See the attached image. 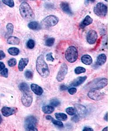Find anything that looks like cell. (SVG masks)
<instances>
[{"label":"cell","mask_w":117,"mask_h":131,"mask_svg":"<svg viewBox=\"0 0 117 131\" xmlns=\"http://www.w3.org/2000/svg\"><path fill=\"white\" fill-rule=\"evenodd\" d=\"M36 69L38 73L42 78H45L49 76L50 73L49 69L43 55L39 56L37 59Z\"/></svg>","instance_id":"6da1fadb"},{"label":"cell","mask_w":117,"mask_h":131,"mask_svg":"<svg viewBox=\"0 0 117 131\" xmlns=\"http://www.w3.org/2000/svg\"><path fill=\"white\" fill-rule=\"evenodd\" d=\"M1 73V75L3 77L7 78L8 77V70L7 68L4 69Z\"/></svg>","instance_id":"8d00e7d4"},{"label":"cell","mask_w":117,"mask_h":131,"mask_svg":"<svg viewBox=\"0 0 117 131\" xmlns=\"http://www.w3.org/2000/svg\"><path fill=\"white\" fill-rule=\"evenodd\" d=\"M108 113L107 112V113L106 114V115H105V116L104 117V119L105 120V121H107V122L108 121Z\"/></svg>","instance_id":"f6af8a7d"},{"label":"cell","mask_w":117,"mask_h":131,"mask_svg":"<svg viewBox=\"0 0 117 131\" xmlns=\"http://www.w3.org/2000/svg\"><path fill=\"white\" fill-rule=\"evenodd\" d=\"M20 13L25 19L30 20L33 19L35 17L34 14L30 5L26 2L21 4L20 7Z\"/></svg>","instance_id":"7a4b0ae2"},{"label":"cell","mask_w":117,"mask_h":131,"mask_svg":"<svg viewBox=\"0 0 117 131\" xmlns=\"http://www.w3.org/2000/svg\"><path fill=\"white\" fill-rule=\"evenodd\" d=\"M85 1L87 3H88L89 2H95V0H85Z\"/></svg>","instance_id":"bcb514c9"},{"label":"cell","mask_w":117,"mask_h":131,"mask_svg":"<svg viewBox=\"0 0 117 131\" xmlns=\"http://www.w3.org/2000/svg\"><path fill=\"white\" fill-rule=\"evenodd\" d=\"M42 111L45 114H50L54 112V107L51 105H46L43 107Z\"/></svg>","instance_id":"d4e9b609"},{"label":"cell","mask_w":117,"mask_h":131,"mask_svg":"<svg viewBox=\"0 0 117 131\" xmlns=\"http://www.w3.org/2000/svg\"><path fill=\"white\" fill-rule=\"evenodd\" d=\"M86 76L79 77L74 80L70 84L71 86H78L83 84L87 79Z\"/></svg>","instance_id":"4fadbf2b"},{"label":"cell","mask_w":117,"mask_h":131,"mask_svg":"<svg viewBox=\"0 0 117 131\" xmlns=\"http://www.w3.org/2000/svg\"><path fill=\"white\" fill-rule=\"evenodd\" d=\"M27 47L30 49H33L34 48L35 46V42L33 39H30L28 40L27 43Z\"/></svg>","instance_id":"d6a6232c"},{"label":"cell","mask_w":117,"mask_h":131,"mask_svg":"<svg viewBox=\"0 0 117 131\" xmlns=\"http://www.w3.org/2000/svg\"><path fill=\"white\" fill-rule=\"evenodd\" d=\"M5 57V54L3 51L0 50V60H2Z\"/></svg>","instance_id":"60d3db41"},{"label":"cell","mask_w":117,"mask_h":131,"mask_svg":"<svg viewBox=\"0 0 117 131\" xmlns=\"http://www.w3.org/2000/svg\"><path fill=\"white\" fill-rule=\"evenodd\" d=\"M28 58H22L20 61L18 63V69L20 71H23L24 68L29 63Z\"/></svg>","instance_id":"ac0fdd59"},{"label":"cell","mask_w":117,"mask_h":131,"mask_svg":"<svg viewBox=\"0 0 117 131\" xmlns=\"http://www.w3.org/2000/svg\"><path fill=\"white\" fill-rule=\"evenodd\" d=\"M86 69L84 68L83 67H77L75 69V73L76 74H80L81 73H83L86 72Z\"/></svg>","instance_id":"4dcf8cb0"},{"label":"cell","mask_w":117,"mask_h":131,"mask_svg":"<svg viewBox=\"0 0 117 131\" xmlns=\"http://www.w3.org/2000/svg\"><path fill=\"white\" fill-rule=\"evenodd\" d=\"M28 26L30 29L33 30H39L42 28V26L39 23L35 21H31L29 23Z\"/></svg>","instance_id":"e0dca14e"},{"label":"cell","mask_w":117,"mask_h":131,"mask_svg":"<svg viewBox=\"0 0 117 131\" xmlns=\"http://www.w3.org/2000/svg\"><path fill=\"white\" fill-rule=\"evenodd\" d=\"M60 90L61 91H65L68 89V88L67 86L65 85H61L60 86Z\"/></svg>","instance_id":"b9f144b4"},{"label":"cell","mask_w":117,"mask_h":131,"mask_svg":"<svg viewBox=\"0 0 117 131\" xmlns=\"http://www.w3.org/2000/svg\"><path fill=\"white\" fill-rule=\"evenodd\" d=\"M31 1H35V0H31Z\"/></svg>","instance_id":"f907efd6"},{"label":"cell","mask_w":117,"mask_h":131,"mask_svg":"<svg viewBox=\"0 0 117 131\" xmlns=\"http://www.w3.org/2000/svg\"><path fill=\"white\" fill-rule=\"evenodd\" d=\"M46 58H47V61H51V62H53L54 61V59L53 57L52 52H50V53L47 54L46 56Z\"/></svg>","instance_id":"74e56055"},{"label":"cell","mask_w":117,"mask_h":131,"mask_svg":"<svg viewBox=\"0 0 117 131\" xmlns=\"http://www.w3.org/2000/svg\"><path fill=\"white\" fill-rule=\"evenodd\" d=\"M108 80L106 78L101 79L100 81H99L95 83L94 88H96L98 89H101L104 88V87L108 85Z\"/></svg>","instance_id":"9a60e30c"},{"label":"cell","mask_w":117,"mask_h":131,"mask_svg":"<svg viewBox=\"0 0 117 131\" xmlns=\"http://www.w3.org/2000/svg\"><path fill=\"white\" fill-rule=\"evenodd\" d=\"M66 113L70 115H73L75 114V109L72 107H69L66 109Z\"/></svg>","instance_id":"836d02e7"},{"label":"cell","mask_w":117,"mask_h":131,"mask_svg":"<svg viewBox=\"0 0 117 131\" xmlns=\"http://www.w3.org/2000/svg\"><path fill=\"white\" fill-rule=\"evenodd\" d=\"M55 41V39L54 38H48L45 42V45L48 47H51L54 45Z\"/></svg>","instance_id":"83f0119b"},{"label":"cell","mask_w":117,"mask_h":131,"mask_svg":"<svg viewBox=\"0 0 117 131\" xmlns=\"http://www.w3.org/2000/svg\"><path fill=\"white\" fill-rule=\"evenodd\" d=\"M68 68L66 63H63L61 66L59 71L57 75V80L59 82H60L63 81L65 77L68 73Z\"/></svg>","instance_id":"ba28073f"},{"label":"cell","mask_w":117,"mask_h":131,"mask_svg":"<svg viewBox=\"0 0 117 131\" xmlns=\"http://www.w3.org/2000/svg\"><path fill=\"white\" fill-rule=\"evenodd\" d=\"M25 76L27 79H32L33 78V73L31 70H26L25 73Z\"/></svg>","instance_id":"e575fe53"},{"label":"cell","mask_w":117,"mask_h":131,"mask_svg":"<svg viewBox=\"0 0 117 131\" xmlns=\"http://www.w3.org/2000/svg\"><path fill=\"white\" fill-rule=\"evenodd\" d=\"M108 127H105V128H104L102 130V131H108Z\"/></svg>","instance_id":"7dc6e473"},{"label":"cell","mask_w":117,"mask_h":131,"mask_svg":"<svg viewBox=\"0 0 117 131\" xmlns=\"http://www.w3.org/2000/svg\"><path fill=\"white\" fill-rule=\"evenodd\" d=\"M107 60V57L104 54H101L98 56L96 60V63L99 66L103 65Z\"/></svg>","instance_id":"ffe728a7"},{"label":"cell","mask_w":117,"mask_h":131,"mask_svg":"<svg viewBox=\"0 0 117 131\" xmlns=\"http://www.w3.org/2000/svg\"><path fill=\"white\" fill-rule=\"evenodd\" d=\"M17 112V109L16 108H11L7 107H4L2 109V114L5 117L11 116L16 113Z\"/></svg>","instance_id":"7c38bea8"},{"label":"cell","mask_w":117,"mask_h":131,"mask_svg":"<svg viewBox=\"0 0 117 131\" xmlns=\"http://www.w3.org/2000/svg\"><path fill=\"white\" fill-rule=\"evenodd\" d=\"M55 116L57 119L60 121H66L68 118L67 115L63 113H56Z\"/></svg>","instance_id":"484cf974"},{"label":"cell","mask_w":117,"mask_h":131,"mask_svg":"<svg viewBox=\"0 0 117 131\" xmlns=\"http://www.w3.org/2000/svg\"><path fill=\"white\" fill-rule=\"evenodd\" d=\"M93 21V19L89 15H87L84 18V19L82 23V24L80 25L81 28H83L86 26L90 25L92 23Z\"/></svg>","instance_id":"7402d4cb"},{"label":"cell","mask_w":117,"mask_h":131,"mask_svg":"<svg viewBox=\"0 0 117 131\" xmlns=\"http://www.w3.org/2000/svg\"><path fill=\"white\" fill-rule=\"evenodd\" d=\"M2 2L5 5L9 6L10 8H13L15 5L13 0H2Z\"/></svg>","instance_id":"1f68e13d"},{"label":"cell","mask_w":117,"mask_h":131,"mask_svg":"<svg viewBox=\"0 0 117 131\" xmlns=\"http://www.w3.org/2000/svg\"><path fill=\"white\" fill-rule=\"evenodd\" d=\"M31 88L33 92L38 96L41 95L44 92L43 88L36 84H32L31 85Z\"/></svg>","instance_id":"2e32d148"},{"label":"cell","mask_w":117,"mask_h":131,"mask_svg":"<svg viewBox=\"0 0 117 131\" xmlns=\"http://www.w3.org/2000/svg\"><path fill=\"white\" fill-rule=\"evenodd\" d=\"M50 104L51 105V106L54 107H56L60 105L61 102L59 100L57 99L54 98V99H53L50 101Z\"/></svg>","instance_id":"f546056e"},{"label":"cell","mask_w":117,"mask_h":131,"mask_svg":"<svg viewBox=\"0 0 117 131\" xmlns=\"http://www.w3.org/2000/svg\"><path fill=\"white\" fill-rule=\"evenodd\" d=\"M7 43L10 45H18L20 44V40L15 36H10L7 40Z\"/></svg>","instance_id":"44dd1931"},{"label":"cell","mask_w":117,"mask_h":131,"mask_svg":"<svg viewBox=\"0 0 117 131\" xmlns=\"http://www.w3.org/2000/svg\"><path fill=\"white\" fill-rule=\"evenodd\" d=\"M2 118L1 115H0V124L2 123Z\"/></svg>","instance_id":"c3c4849f"},{"label":"cell","mask_w":117,"mask_h":131,"mask_svg":"<svg viewBox=\"0 0 117 131\" xmlns=\"http://www.w3.org/2000/svg\"><path fill=\"white\" fill-rule=\"evenodd\" d=\"M61 8H62V10L65 13L70 15H73V13L71 9L69 4L67 2H62L61 4Z\"/></svg>","instance_id":"5bb4252c"},{"label":"cell","mask_w":117,"mask_h":131,"mask_svg":"<svg viewBox=\"0 0 117 131\" xmlns=\"http://www.w3.org/2000/svg\"><path fill=\"white\" fill-rule=\"evenodd\" d=\"M16 60L14 58H12L8 61V65L11 67H12L16 65Z\"/></svg>","instance_id":"d590c367"},{"label":"cell","mask_w":117,"mask_h":131,"mask_svg":"<svg viewBox=\"0 0 117 131\" xmlns=\"http://www.w3.org/2000/svg\"><path fill=\"white\" fill-rule=\"evenodd\" d=\"M75 108V112L81 117H84L86 116L87 114V109L85 106L82 104H75L74 105Z\"/></svg>","instance_id":"8fae6325"},{"label":"cell","mask_w":117,"mask_h":131,"mask_svg":"<svg viewBox=\"0 0 117 131\" xmlns=\"http://www.w3.org/2000/svg\"><path fill=\"white\" fill-rule=\"evenodd\" d=\"M37 125V120L34 116H28L25 119L24 127L26 131H38Z\"/></svg>","instance_id":"3957f363"},{"label":"cell","mask_w":117,"mask_h":131,"mask_svg":"<svg viewBox=\"0 0 117 131\" xmlns=\"http://www.w3.org/2000/svg\"><path fill=\"white\" fill-rule=\"evenodd\" d=\"M19 89L23 93L30 92V89L29 85L25 82H23L20 84Z\"/></svg>","instance_id":"603a6c76"},{"label":"cell","mask_w":117,"mask_h":131,"mask_svg":"<svg viewBox=\"0 0 117 131\" xmlns=\"http://www.w3.org/2000/svg\"><path fill=\"white\" fill-rule=\"evenodd\" d=\"M5 64L2 62H0V71H2L4 69H5Z\"/></svg>","instance_id":"ee69618b"},{"label":"cell","mask_w":117,"mask_h":131,"mask_svg":"<svg viewBox=\"0 0 117 131\" xmlns=\"http://www.w3.org/2000/svg\"><path fill=\"white\" fill-rule=\"evenodd\" d=\"M69 93L71 95H74L77 92V89L75 88H72L69 90Z\"/></svg>","instance_id":"f35d334b"},{"label":"cell","mask_w":117,"mask_h":131,"mask_svg":"<svg viewBox=\"0 0 117 131\" xmlns=\"http://www.w3.org/2000/svg\"><path fill=\"white\" fill-rule=\"evenodd\" d=\"M22 97V102L24 106L26 107H29L31 106L33 102V98L30 92L23 93Z\"/></svg>","instance_id":"9c48e42d"},{"label":"cell","mask_w":117,"mask_h":131,"mask_svg":"<svg viewBox=\"0 0 117 131\" xmlns=\"http://www.w3.org/2000/svg\"><path fill=\"white\" fill-rule=\"evenodd\" d=\"M46 119L47 120L51 121V122H52L53 124L56 125H57L58 126L61 127H63V124L62 122H61V121H57L53 118L50 115H47L46 116Z\"/></svg>","instance_id":"cb8c5ba5"},{"label":"cell","mask_w":117,"mask_h":131,"mask_svg":"<svg viewBox=\"0 0 117 131\" xmlns=\"http://www.w3.org/2000/svg\"><path fill=\"white\" fill-rule=\"evenodd\" d=\"M20 50L16 47H11L8 50V52L10 55L14 56H17L20 53Z\"/></svg>","instance_id":"4316f807"},{"label":"cell","mask_w":117,"mask_h":131,"mask_svg":"<svg viewBox=\"0 0 117 131\" xmlns=\"http://www.w3.org/2000/svg\"><path fill=\"white\" fill-rule=\"evenodd\" d=\"M59 19L55 15H51L46 17L41 21V25L45 27L54 26L59 23Z\"/></svg>","instance_id":"5b68a950"},{"label":"cell","mask_w":117,"mask_h":131,"mask_svg":"<svg viewBox=\"0 0 117 131\" xmlns=\"http://www.w3.org/2000/svg\"><path fill=\"white\" fill-rule=\"evenodd\" d=\"M94 12L98 16L104 17L107 15L108 7L103 3H98L94 8Z\"/></svg>","instance_id":"8992f818"},{"label":"cell","mask_w":117,"mask_h":131,"mask_svg":"<svg viewBox=\"0 0 117 131\" xmlns=\"http://www.w3.org/2000/svg\"><path fill=\"white\" fill-rule=\"evenodd\" d=\"M83 131H93V128H90L89 127H85L83 130Z\"/></svg>","instance_id":"7bdbcfd3"},{"label":"cell","mask_w":117,"mask_h":131,"mask_svg":"<svg viewBox=\"0 0 117 131\" xmlns=\"http://www.w3.org/2000/svg\"><path fill=\"white\" fill-rule=\"evenodd\" d=\"M65 57L69 63H74L78 59V52L75 46H69L65 52Z\"/></svg>","instance_id":"277c9868"},{"label":"cell","mask_w":117,"mask_h":131,"mask_svg":"<svg viewBox=\"0 0 117 131\" xmlns=\"http://www.w3.org/2000/svg\"><path fill=\"white\" fill-rule=\"evenodd\" d=\"M104 1H105V2H108V0H104Z\"/></svg>","instance_id":"681fc988"},{"label":"cell","mask_w":117,"mask_h":131,"mask_svg":"<svg viewBox=\"0 0 117 131\" xmlns=\"http://www.w3.org/2000/svg\"><path fill=\"white\" fill-rule=\"evenodd\" d=\"M81 61L83 63L86 65H90L93 63L91 57L88 55H84L81 57Z\"/></svg>","instance_id":"d6986e66"},{"label":"cell","mask_w":117,"mask_h":131,"mask_svg":"<svg viewBox=\"0 0 117 131\" xmlns=\"http://www.w3.org/2000/svg\"><path fill=\"white\" fill-rule=\"evenodd\" d=\"M98 38V34L96 31L94 30H91L87 33L86 39L89 44H93L96 42Z\"/></svg>","instance_id":"30bf717a"},{"label":"cell","mask_w":117,"mask_h":131,"mask_svg":"<svg viewBox=\"0 0 117 131\" xmlns=\"http://www.w3.org/2000/svg\"><path fill=\"white\" fill-rule=\"evenodd\" d=\"M7 29L8 30V33L6 36H10L12 34L13 32L14 26L13 25L12 23H8L7 25Z\"/></svg>","instance_id":"f1b7e54d"},{"label":"cell","mask_w":117,"mask_h":131,"mask_svg":"<svg viewBox=\"0 0 117 131\" xmlns=\"http://www.w3.org/2000/svg\"><path fill=\"white\" fill-rule=\"evenodd\" d=\"M88 96L92 100L100 101L104 98V94L101 92L99 89L93 88L89 92Z\"/></svg>","instance_id":"52a82bcc"},{"label":"cell","mask_w":117,"mask_h":131,"mask_svg":"<svg viewBox=\"0 0 117 131\" xmlns=\"http://www.w3.org/2000/svg\"><path fill=\"white\" fill-rule=\"evenodd\" d=\"M71 120H72L73 122H78L80 121V118L79 117V116L77 115H75L74 116L72 117V118H71Z\"/></svg>","instance_id":"ab89813d"}]
</instances>
